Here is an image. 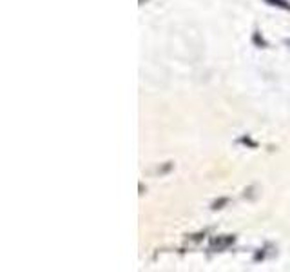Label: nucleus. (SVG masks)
<instances>
[{
    "instance_id": "nucleus-1",
    "label": "nucleus",
    "mask_w": 290,
    "mask_h": 272,
    "mask_svg": "<svg viewBox=\"0 0 290 272\" xmlns=\"http://www.w3.org/2000/svg\"><path fill=\"white\" fill-rule=\"evenodd\" d=\"M236 241V236H230V234H225V236H218L210 241V250H214V252H221L225 248H228L230 245Z\"/></svg>"
},
{
    "instance_id": "nucleus-2",
    "label": "nucleus",
    "mask_w": 290,
    "mask_h": 272,
    "mask_svg": "<svg viewBox=\"0 0 290 272\" xmlns=\"http://www.w3.org/2000/svg\"><path fill=\"white\" fill-rule=\"evenodd\" d=\"M265 4L272 6V8H279L283 11H290V2L288 0H263Z\"/></svg>"
},
{
    "instance_id": "nucleus-3",
    "label": "nucleus",
    "mask_w": 290,
    "mask_h": 272,
    "mask_svg": "<svg viewBox=\"0 0 290 272\" xmlns=\"http://www.w3.org/2000/svg\"><path fill=\"white\" fill-rule=\"evenodd\" d=\"M252 40H254V44H256L257 48H266V42H265V39L261 37V33H259V31H256V33H254Z\"/></svg>"
},
{
    "instance_id": "nucleus-4",
    "label": "nucleus",
    "mask_w": 290,
    "mask_h": 272,
    "mask_svg": "<svg viewBox=\"0 0 290 272\" xmlns=\"http://www.w3.org/2000/svg\"><path fill=\"white\" fill-rule=\"evenodd\" d=\"M225 203H228V198H221V200L214 201V203H212V209H214V210L221 209V205H225Z\"/></svg>"
},
{
    "instance_id": "nucleus-5",
    "label": "nucleus",
    "mask_w": 290,
    "mask_h": 272,
    "mask_svg": "<svg viewBox=\"0 0 290 272\" xmlns=\"http://www.w3.org/2000/svg\"><path fill=\"white\" fill-rule=\"evenodd\" d=\"M285 44H286V46H288V48H290V39H286V40H285Z\"/></svg>"
},
{
    "instance_id": "nucleus-6",
    "label": "nucleus",
    "mask_w": 290,
    "mask_h": 272,
    "mask_svg": "<svg viewBox=\"0 0 290 272\" xmlns=\"http://www.w3.org/2000/svg\"><path fill=\"white\" fill-rule=\"evenodd\" d=\"M138 2H140V6H142V4H143V2H147V0H138Z\"/></svg>"
}]
</instances>
